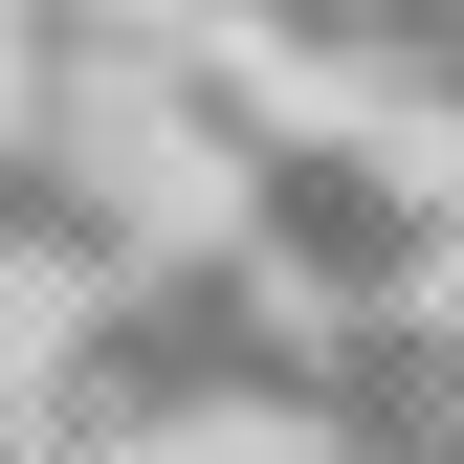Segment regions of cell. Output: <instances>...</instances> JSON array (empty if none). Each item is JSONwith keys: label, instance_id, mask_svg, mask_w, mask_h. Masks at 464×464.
Instances as JSON below:
<instances>
[{"label": "cell", "instance_id": "7a4b0ae2", "mask_svg": "<svg viewBox=\"0 0 464 464\" xmlns=\"http://www.w3.org/2000/svg\"><path fill=\"white\" fill-rule=\"evenodd\" d=\"M133 199H111V133H44V111H0V287H133Z\"/></svg>", "mask_w": 464, "mask_h": 464}, {"label": "cell", "instance_id": "6da1fadb", "mask_svg": "<svg viewBox=\"0 0 464 464\" xmlns=\"http://www.w3.org/2000/svg\"><path fill=\"white\" fill-rule=\"evenodd\" d=\"M221 244H244L310 332H376V310H442V199H420V155H376V133H266L244 111V155H221Z\"/></svg>", "mask_w": 464, "mask_h": 464}]
</instances>
